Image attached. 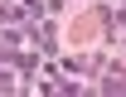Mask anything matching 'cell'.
Instances as JSON below:
<instances>
[{"label": "cell", "instance_id": "6da1fadb", "mask_svg": "<svg viewBox=\"0 0 126 97\" xmlns=\"http://www.w3.org/2000/svg\"><path fill=\"white\" fill-rule=\"evenodd\" d=\"M48 92H53V97H87L82 87H73V82H63V87H48Z\"/></svg>", "mask_w": 126, "mask_h": 97}]
</instances>
